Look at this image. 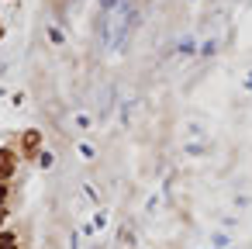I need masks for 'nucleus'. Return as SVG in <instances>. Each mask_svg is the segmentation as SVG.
<instances>
[{"label": "nucleus", "mask_w": 252, "mask_h": 249, "mask_svg": "<svg viewBox=\"0 0 252 249\" xmlns=\"http://www.w3.org/2000/svg\"><path fill=\"white\" fill-rule=\"evenodd\" d=\"M0 201H4V187H0Z\"/></svg>", "instance_id": "7ed1b4c3"}, {"label": "nucleus", "mask_w": 252, "mask_h": 249, "mask_svg": "<svg viewBox=\"0 0 252 249\" xmlns=\"http://www.w3.org/2000/svg\"><path fill=\"white\" fill-rule=\"evenodd\" d=\"M11 173H14V152L0 149V180H7Z\"/></svg>", "instance_id": "f257e3e1"}, {"label": "nucleus", "mask_w": 252, "mask_h": 249, "mask_svg": "<svg viewBox=\"0 0 252 249\" xmlns=\"http://www.w3.org/2000/svg\"><path fill=\"white\" fill-rule=\"evenodd\" d=\"M18 242H14V235H0V249H14Z\"/></svg>", "instance_id": "f03ea898"}, {"label": "nucleus", "mask_w": 252, "mask_h": 249, "mask_svg": "<svg viewBox=\"0 0 252 249\" xmlns=\"http://www.w3.org/2000/svg\"><path fill=\"white\" fill-rule=\"evenodd\" d=\"M0 218H4V214H0Z\"/></svg>", "instance_id": "20e7f679"}]
</instances>
